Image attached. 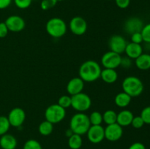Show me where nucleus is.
<instances>
[{
  "instance_id": "nucleus-11",
  "label": "nucleus",
  "mask_w": 150,
  "mask_h": 149,
  "mask_svg": "<svg viewBox=\"0 0 150 149\" xmlns=\"http://www.w3.org/2000/svg\"><path fill=\"white\" fill-rule=\"evenodd\" d=\"M127 41L121 35L115 34L111 37L108 41V47L111 51L121 54L125 52L127 46Z\"/></svg>"
},
{
  "instance_id": "nucleus-17",
  "label": "nucleus",
  "mask_w": 150,
  "mask_h": 149,
  "mask_svg": "<svg viewBox=\"0 0 150 149\" xmlns=\"http://www.w3.org/2000/svg\"><path fill=\"white\" fill-rule=\"evenodd\" d=\"M133 117L134 115L131 111L128 110H123L117 113V123L122 127H127L129 125H131Z\"/></svg>"
},
{
  "instance_id": "nucleus-26",
  "label": "nucleus",
  "mask_w": 150,
  "mask_h": 149,
  "mask_svg": "<svg viewBox=\"0 0 150 149\" xmlns=\"http://www.w3.org/2000/svg\"><path fill=\"white\" fill-rule=\"evenodd\" d=\"M10 124L7 117L0 115V136L7 134L8 130L10 129Z\"/></svg>"
},
{
  "instance_id": "nucleus-10",
  "label": "nucleus",
  "mask_w": 150,
  "mask_h": 149,
  "mask_svg": "<svg viewBox=\"0 0 150 149\" xmlns=\"http://www.w3.org/2000/svg\"><path fill=\"white\" fill-rule=\"evenodd\" d=\"M105 138L108 141L115 142L121 139L123 134V129L117 123L108 124L104 129Z\"/></svg>"
},
{
  "instance_id": "nucleus-22",
  "label": "nucleus",
  "mask_w": 150,
  "mask_h": 149,
  "mask_svg": "<svg viewBox=\"0 0 150 149\" xmlns=\"http://www.w3.org/2000/svg\"><path fill=\"white\" fill-rule=\"evenodd\" d=\"M53 129H54V126L53 124L50 123L48 121H44L40 124L38 130H39L40 134L43 136H48L52 133Z\"/></svg>"
},
{
  "instance_id": "nucleus-19",
  "label": "nucleus",
  "mask_w": 150,
  "mask_h": 149,
  "mask_svg": "<svg viewBox=\"0 0 150 149\" xmlns=\"http://www.w3.org/2000/svg\"><path fill=\"white\" fill-rule=\"evenodd\" d=\"M100 77L105 83H115L118 78V74L114 69H104L101 71Z\"/></svg>"
},
{
  "instance_id": "nucleus-12",
  "label": "nucleus",
  "mask_w": 150,
  "mask_h": 149,
  "mask_svg": "<svg viewBox=\"0 0 150 149\" xmlns=\"http://www.w3.org/2000/svg\"><path fill=\"white\" fill-rule=\"evenodd\" d=\"M88 140L92 143H100L105 139L104 128L101 125H91L87 132Z\"/></svg>"
},
{
  "instance_id": "nucleus-16",
  "label": "nucleus",
  "mask_w": 150,
  "mask_h": 149,
  "mask_svg": "<svg viewBox=\"0 0 150 149\" xmlns=\"http://www.w3.org/2000/svg\"><path fill=\"white\" fill-rule=\"evenodd\" d=\"M125 52L127 57L131 59H136L139 56L143 53V48L141 44L129 42L127 44Z\"/></svg>"
},
{
  "instance_id": "nucleus-34",
  "label": "nucleus",
  "mask_w": 150,
  "mask_h": 149,
  "mask_svg": "<svg viewBox=\"0 0 150 149\" xmlns=\"http://www.w3.org/2000/svg\"><path fill=\"white\" fill-rule=\"evenodd\" d=\"M143 42V37L141 32H136V33L131 34V42L136 44H141Z\"/></svg>"
},
{
  "instance_id": "nucleus-27",
  "label": "nucleus",
  "mask_w": 150,
  "mask_h": 149,
  "mask_svg": "<svg viewBox=\"0 0 150 149\" xmlns=\"http://www.w3.org/2000/svg\"><path fill=\"white\" fill-rule=\"evenodd\" d=\"M23 149H42L40 143L36 140H28L23 145Z\"/></svg>"
},
{
  "instance_id": "nucleus-7",
  "label": "nucleus",
  "mask_w": 150,
  "mask_h": 149,
  "mask_svg": "<svg viewBox=\"0 0 150 149\" xmlns=\"http://www.w3.org/2000/svg\"><path fill=\"white\" fill-rule=\"evenodd\" d=\"M122 57L120 54L113 51H108L103 55L101 64L105 69H114L119 67L121 63Z\"/></svg>"
},
{
  "instance_id": "nucleus-4",
  "label": "nucleus",
  "mask_w": 150,
  "mask_h": 149,
  "mask_svg": "<svg viewBox=\"0 0 150 149\" xmlns=\"http://www.w3.org/2000/svg\"><path fill=\"white\" fill-rule=\"evenodd\" d=\"M45 29L48 34L54 38H60L67 32V24L60 18L49 19L45 25Z\"/></svg>"
},
{
  "instance_id": "nucleus-41",
  "label": "nucleus",
  "mask_w": 150,
  "mask_h": 149,
  "mask_svg": "<svg viewBox=\"0 0 150 149\" xmlns=\"http://www.w3.org/2000/svg\"><path fill=\"white\" fill-rule=\"evenodd\" d=\"M108 1H110V0H108Z\"/></svg>"
},
{
  "instance_id": "nucleus-39",
  "label": "nucleus",
  "mask_w": 150,
  "mask_h": 149,
  "mask_svg": "<svg viewBox=\"0 0 150 149\" xmlns=\"http://www.w3.org/2000/svg\"><path fill=\"white\" fill-rule=\"evenodd\" d=\"M12 0H0V10L7 8L11 4Z\"/></svg>"
},
{
  "instance_id": "nucleus-8",
  "label": "nucleus",
  "mask_w": 150,
  "mask_h": 149,
  "mask_svg": "<svg viewBox=\"0 0 150 149\" xmlns=\"http://www.w3.org/2000/svg\"><path fill=\"white\" fill-rule=\"evenodd\" d=\"M70 31L75 35L81 36L86 33L87 30V23L81 16H75L70 20L69 24Z\"/></svg>"
},
{
  "instance_id": "nucleus-28",
  "label": "nucleus",
  "mask_w": 150,
  "mask_h": 149,
  "mask_svg": "<svg viewBox=\"0 0 150 149\" xmlns=\"http://www.w3.org/2000/svg\"><path fill=\"white\" fill-rule=\"evenodd\" d=\"M57 104L64 109L71 107V96H67V95H63L60 96Z\"/></svg>"
},
{
  "instance_id": "nucleus-1",
  "label": "nucleus",
  "mask_w": 150,
  "mask_h": 149,
  "mask_svg": "<svg viewBox=\"0 0 150 149\" xmlns=\"http://www.w3.org/2000/svg\"><path fill=\"white\" fill-rule=\"evenodd\" d=\"M102 70L97 61L93 60L84 61L82 63L79 70V77L84 82H94L100 77Z\"/></svg>"
},
{
  "instance_id": "nucleus-9",
  "label": "nucleus",
  "mask_w": 150,
  "mask_h": 149,
  "mask_svg": "<svg viewBox=\"0 0 150 149\" xmlns=\"http://www.w3.org/2000/svg\"><path fill=\"white\" fill-rule=\"evenodd\" d=\"M7 118L10 126L13 127H19L25 121L26 112L22 108H15L10 111Z\"/></svg>"
},
{
  "instance_id": "nucleus-32",
  "label": "nucleus",
  "mask_w": 150,
  "mask_h": 149,
  "mask_svg": "<svg viewBox=\"0 0 150 149\" xmlns=\"http://www.w3.org/2000/svg\"><path fill=\"white\" fill-rule=\"evenodd\" d=\"M140 116L142 118L144 124H150V106L146 107L142 110Z\"/></svg>"
},
{
  "instance_id": "nucleus-15",
  "label": "nucleus",
  "mask_w": 150,
  "mask_h": 149,
  "mask_svg": "<svg viewBox=\"0 0 150 149\" xmlns=\"http://www.w3.org/2000/svg\"><path fill=\"white\" fill-rule=\"evenodd\" d=\"M84 87V81L80 77H73L67 85V91L71 96L81 93Z\"/></svg>"
},
{
  "instance_id": "nucleus-31",
  "label": "nucleus",
  "mask_w": 150,
  "mask_h": 149,
  "mask_svg": "<svg viewBox=\"0 0 150 149\" xmlns=\"http://www.w3.org/2000/svg\"><path fill=\"white\" fill-rule=\"evenodd\" d=\"M32 0H14V3L16 7L21 10L28 8L30 7Z\"/></svg>"
},
{
  "instance_id": "nucleus-14",
  "label": "nucleus",
  "mask_w": 150,
  "mask_h": 149,
  "mask_svg": "<svg viewBox=\"0 0 150 149\" xmlns=\"http://www.w3.org/2000/svg\"><path fill=\"white\" fill-rule=\"evenodd\" d=\"M144 26V24L142 19L137 17H132L125 21L124 24V29L125 32L131 35L136 32H141Z\"/></svg>"
},
{
  "instance_id": "nucleus-35",
  "label": "nucleus",
  "mask_w": 150,
  "mask_h": 149,
  "mask_svg": "<svg viewBox=\"0 0 150 149\" xmlns=\"http://www.w3.org/2000/svg\"><path fill=\"white\" fill-rule=\"evenodd\" d=\"M116 4L120 9H126L130 4V0H115Z\"/></svg>"
},
{
  "instance_id": "nucleus-2",
  "label": "nucleus",
  "mask_w": 150,
  "mask_h": 149,
  "mask_svg": "<svg viewBox=\"0 0 150 149\" xmlns=\"http://www.w3.org/2000/svg\"><path fill=\"white\" fill-rule=\"evenodd\" d=\"M90 126L89 116L83 112H78L73 115L70 121V129L73 134L81 136L86 134Z\"/></svg>"
},
{
  "instance_id": "nucleus-40",
  "label": "nucleus",
  "mask_w": 150,
  "mask_h": 149,
  "mask_svg": "<svg viewBox=\"0 0 150 149\" xmlns=\"http://www.w3.org/2000/svg\"><path fill=\"white\" fill-rule=\"evenodd\" d=\"M64 1V0H57V1Z\"/></svg>"
},
{
  "instance_id": "nucleus-36",
  "label": "nucleus",
  "mask_w": 150,
  "mask_h": 149,
  "mask_svg": "<svg viewBox=\"0 0 150 149\" xmlns=\"http://www.w3.org/2000/svg\"><path fill=\"white\" fill-rule=\"evenodd\" d=\"M131 65H132L131 58H130L127 56L124 57V58H122L120 66H122V67H124V68L128 69L131 67Z\"/></svg>"
},
{
  "instance_id": "nucleus-6",
  "label": "nucleus",
  "mask_w": 150,
  "mask_h": 149,
  "mask_svg": "<svg viewBox=\"0 0 150 149\" xmlns=\"http://www.w3.org/2000/svg\"><path fill=\"white\" fill-rule=\"evenodd\" d=\"M92 105V100L89 95L84 93H77L71 96V107L79 112L88 110Z\"/></svg>"
},
{
  "instance_id": "nucleus-24",
  "label": "nucleus",
  "mask_w": 150,
  "mask_h": 149,
  "mask_svg": "<svg viewBox=\"0 0 150 149\" xmlns=\"http://www.w3.org/2000/svg\"><path fill=\"white\" fill-rule=\"evenodd\" d=\"M117 113L113 110H108L103 114V120L107 125L117 123Z\"/></svg>"
},
{
  "instance_id": "nucleus-33",
  "label": "nucleus",
  "mask_w": 150,
  "mask_h": 149,
  "mask_svg": "<svg viewBox=\"0 0 150 149\" xmlns=\"http://www.w3.org/2000/svg\"><path fill=\"white\" fill-rule=\"evenodd\" d=\"M144 122L143 119H142V118L140 115H139V116L133 117L131 125L133 126L135 129H141L142 127H143V126L144 125Z\"/></svg>"
},
{
  "instance_id": "nucleus-3",
  "label": "nucleus",
  "mask_w": 150,
  "mask_h": 149,
  "mask_svg": "<svg viewBox=\"0 0 150 149\" xmlns=\"http://www.w3.org/2000/svg\"><path fill=\"white\" fill-rule=\"evenodd\" d=\"M123 91L131 97H136L142 93L144 84L141 79L135 76H128L123 80L122 83Z\"/></svg>"
},
{
  "instance_id": "nucleus-37",
  "label": "nucleus",
  "mask_w": 150,
  "mask_h": 149,
  "mask_svg": "<svg viewBox=\"0 0 150 149\" xmlns=\"http://www.w3.org/2000/svg\"><path fill=\"white\" fill-rule=\"evenodd\" d=\"M8 29L6 26L4 22H1L0 23V38H4L8 34Z\"/></svg>"
},
{
  "instance_id": "nucleus-5",
  "label": "nucleus",
  "mask_w": 150,
  "mask_h": 149,
  "mask_svg": "<svg viewBox=\"0 0 150 149\" xmlns=\"http://www.w3.org/2000/svg\"><path fill=\"white\" fill-rule=\"evenodd\" d=\"M66 116V110L58 104H53L46 108L45 111V120L51 124H58L63 121Z\"/></svg>"
},
{
  "instance_id": "nucleus-30",
  "label": "nucleus",
  "mask_w": 150,
  "mask_h": 149,
  "mask_svg": "<svg viewBox=\"0 0 150 149\" xmlns=\"http://www.w3.org/2000/svg\"><path fill=\"white\" fill-rule=\"evenodd\" d=\"M57 2V0H42L40 7L42 10H48L55 7Z\"/></svg>"
},
{
  "instance_id": "nucleus-29",
  "label": "nucleus",
  "mask_w": 150,
  "mask_h": 149,
  "mask_svg": "<svg viewBox=\"0 0 150 149\" xmlns=\"http://www.w3.org/2000/svg\"><path fill=\"white\" fill-rule=\"evenodd\" d=\"M141 34L143 37V42L150 43V23L144 25L141 31Z\"/></svg>"
},
{
  "instance_id": "nucleus-25",
  "label": "nucleus",
  "mask_w": 150,
  "mask_h": 149,
  "mask_svg": "<svg viewBox=\"0 0 150 149\" xmlns=\"http://www.w3.org/2000/svg\"><path fill=\"white\" fill-rule=\"evenodd\" d=\"M91 125H101L103 120V114L98 111H94L89 116Z\"/></svg>"
},
{
  "instance_id": "nucleus-38",
  "label": "nucleus",
  "mask_w": 150,
  "mask_h": 149,
  "mask_svg": "<svg viewBox=\"0 0 150 149\" xmlns=\"http://www.w3.org/2000/svg\"><path fill=\"white\" fill-rule=\"evenodd\" d=\"M128 149H146V147L143 143L140 142H136V143H133Z\"/></svg>"
},
{
  "instance_id": "nucleus-23",
  "label": "nucleus",
  "mask_w": 150,
  "mask_h": 149,
  "mask_svg": "<svg viewBox=\"0 0 150 149\" xmlns=\"http://www.w3.org/2000/svg\"><path fill=\"white\" fill-rule=\"evenodd\" d=\"M68 145L71 149H79L82 145L81 136L73 134L68 139Z\"/></svg>"
},
{
  "instance_id": "nucleus-20",
  "label": "nucleus",
  "mask_w": 150,
  "mask_h": 149,
  "mask_svg": "<svg viewBox=\"0 0 150 149\" xmlns=\"http://www.w3.org/2000/svg\"><path fill=\"white\" fill-rule=\"evenodd\" d=\"M135 64L140 70H148L150 69V54L142 53L136 58Z\"/></svg>"
},
{
  "instance_id": "nucleus-21",
  "label": "nucleus",
  "mask_w": 150,
  "mask_h": 149,
  "mask_svg": "<svg viewBox=\"0 0 150 149\" xmlns=\"http://www.w3.org/2000/svg\"><path fill=\"white\" fill-rule=\"evenodd\" d=\"M132 97L129 96L127 93L123 92H120V93H117L116 95L115 98H114V102H115L116 105L118 106L119 108H124L130 105V102H131Z\"/></svg>"
},
{
  "instance_id": "nucleus-18",
  "label": "nucleus",
  "mask_w": 150,
  "mask_h": 149,
  "mask_svg": "<svg viewBox=\"0 0 150 149\" xmlns=\"http://www.w3.org/2000/svg\"><path fill=\"white\" fill-rule=\"evenodd\" d=\"M17 146V140L13 135L4 134L0 138V147L2 149H16Z\"/></svg>"
},
{
  "instance_id": "nucleus-13",
  "label": "nucleus",
  "mask_w": 150,
  "mask_h": 149,
  "mask_svg": "<svg viewBox=\"0 0 150 149\" xmlns=\"http://www.w3.org/2000/svg\"><path fill=\"white\" fill-rule=\"evenodd\" d=\"M9 31L13 32H19L24 29L26 23L23 18L19 15H10L4 21Z\"/></svg>"
}]
</instances>
